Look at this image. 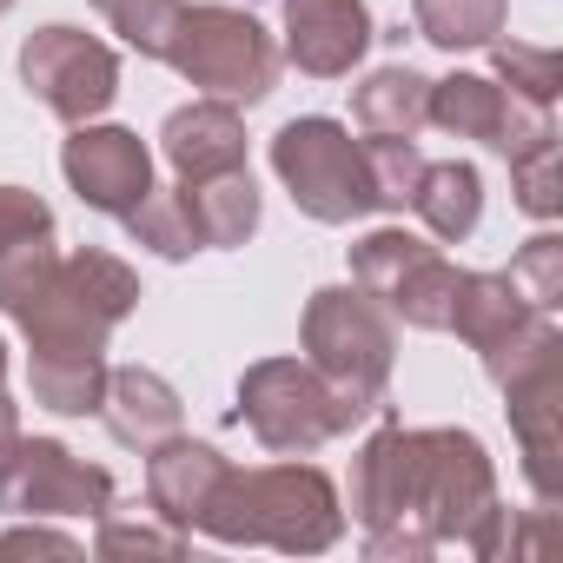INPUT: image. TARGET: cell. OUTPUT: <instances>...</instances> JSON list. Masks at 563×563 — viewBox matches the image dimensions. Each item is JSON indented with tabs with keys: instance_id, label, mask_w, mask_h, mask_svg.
<instances>
[{
	"instance_id": "cell-19",
	"label": "cell",
	"mask_w": 563,
	"mask_h": 563,
	"mask_svg": "<svg viewBox=\"0 0 563 563\" xmlns=\"http://www.w3.org/2000/svg\"><path fill=\"white\" fill-rule=\"evenodd\" d=\"M530 319H537V312L517 299V286H510L504 272H464V278H457V299H451V325H444V332H457V339L490 365V358H497L523 325H530ZM543 319H550V312H543Z\"/></svg>"
},
{
	"instance_id": "cell-28",
	"label": "cell",
	"mask_w": 563,
	"mask_h": 563,
	"mask_svg": "<svg viewBox=\"0 0 563 563\" xmlns=\"http://www.w3.org/2000/svg\"><path fill=\"white\" fill-rule=\"evenodd\" d=\"M93 8H100V21H107L133 54L159 60V54H166V41H173V21H179L186 0H93Z\"/></svg>"
},
{
	"instance_id": "cell-33",
	"label": "cell",
	"mask_w": 563,
	"mask_h": 563,
	"mask_svg": "<svg viewBox=\"0 0 563 563\" xmlns=\"http://www.w3.org/2000/svg\"><path fill=\"white\" fill-rule=\"evenodd\" d=\"M14 431H21V405L8 398V385H0V444H8Z\"/></svg>"
},
{
	"instance_id": "cell-27",
	"label": "cell",
	"mask_w": 563,
	"mask_h": 563,
	"mask_svg": "<svg viewBox=\"0 0 563 563\" xmlns=\"http://www.w3.org/2000/svg\"><path fill=\"white\" fill-rule=\"evenodd\" d=\"M365 173H372L378 212H398V206H411V186H418V173H424V153H418V140L365 133Z\"/></svg>"
},
{
	"instance_id": "cell-10",
	"label": "cell",
	"mask_w": 563,
	"mask_h": 563,
	"mask_svg": "<svg viewBox=\"0 0 563 563\" xmlns=\"http://www.w3.org/2000/svg\"><path fill=\"white\" fill-rule=\"evenodd\" d=\"M113 471L74 457L60 438H8L0 444V517H107Z\"/></svg>"
},
{
	"instance_id": "cell-1",
	"label": "cell",
	"mask_w": 563,
	"mask_h": 563,
	"mask_svg": "<svg viewBox=\"0 0 563 563\" xmlns=\"http://www.w3.org/2000/svg\"><path fill=\"white\" fill-rule=\"evenodd\" d=\"M352 523L372 563H424L444 543L497 563L517 537L484 438L457 424H378L352 457Z\"/></svg>"
},
{
	"instance_id": "cell-30",
	"label": "cell",
	"mask_w": 563,
	"mask_h": 563,
	"mask_svg": "<svg viewBox=\"0 0 563 563\" xmlns=\"http://www.w3.org/2000/svg\"><path fill=\"white\" fill-rule=\"evenodd\" d=\"M510 179H517V206H523L530 219H543V225H550V219L563 212V192H556V146L510 159Z\"/></svg>"
},
{
	"instance_id": "cell-32",
	"label": "cell",
	"mask_w": 563,
	"mask_h": 563,
	"mask_svg": "<svg viewBox=\"0 0 563 563\" xmlns=\"http://www.w3.org/2000/svg\"><path fill=\"white\" fill-rule=\"evenodd\" d=\"M0 550H60V556H74L80 543L60 537V530H41V523H34V530H0Z\"/></svg>"
},
{
	"instance_id": "cell-13",
	"label": "cell",
	"mask_w": 563,
	"mask_h": 563,
	"mask_svg": "<svg viewBox=\"0 0 563 563\" xmlns=\"http://www.w3.org/2000/svg\"><path fill=\"white\" fill-rule=\"evenodd\" d=\"M60 173L80 192V206L113 212V219L133 212L153 192V153H146V140L133 126H93V120H80L67 133V146H60Z\"/></svg>"
},
{
	"instance_id": "cell-9",
	"label": "cell",
	"mask_w": 563,
	"mask_h": 563,
	"mask_svg": "<svg viewBox=\"0 0 563 563\" xmlns=\"http://www.w3.org/2000/svg\"><path fill=\"white\" fill-rule=\"evenodd\" d=\"M457 265L444 258V245L405 232V225H378L352 245V286H365L391 319H405L411 332H444L451 325V299H457Z\"/></svg>"
},
{
	"instance_id": "cell-31",
	"label": "cell",
	"mask_w": 563,
	"mask_h": 563,
	"mask_svg": "<svg viewBox=\"0 0 563 563\" xmlns=\"http://www.w3.org/2000/svg\"><path fill=\"white\" fill-rule=\"evenodd\" d=\"M186 530H153V523H120L113 510L100 517V556H126V550H153V556H186Z\"/></svg>"
},
{
	"instance_id": "cell-15",
	"label": "cell",
	"mask_w": 563,
	"mask_h": 563,
	"mask_svg": "<svg viewBox=\"0 0 563 563\" xmlns=\"http://www.w3.org/2000/svg\"><path fill=\"white\" fill-rule=\"evenodd\" d=\"M372 47L365 0H286V60L312 80H345Z\"/></svg>"
},
{
	"instance_id": "cell-29",
	"label": "cell",
	"mask_w": 563,
	"mask_h": 563,
	"mask_svg": "<svg viewBox=\"0 0 563 563\" xmlns=\"http://www.w3.org/2000/svg\"><path fill=\"white\" fill-rule=\"evenodd\" d=\"M490 60H497V80H504L510 93L543 100V107L556 100V80H563V74H556V54H550V47H523V41H504V34H497V41H490Z\"/></svg>"
},
{
	"instance_id": "cell-8",
	"label": "cell",
	"mask_w": 563,
	"mask_h": 563,
	"mask_svg": "<svg viewBox=\"0 0 563 563\" xmlns=\"http://www.w3.org/2000/svg\"><path fill=\"white\" fill-rule=\"evenodd\" d=\"M272 173L292 192V206L319 225H352L365 212H378L372 199V173H365V140H352V126L306 113L272 133Z\"/></svg>"
},
{
	"instance_id": "cell-22",
	"label": "cell",
	"mask_w": 563,
	"mask_h": 563,
	"mask_svg": "<svg viewBox=\"0 0 563 563\" xmlns=\"http://www.w3.org/2000/svg\"><path fill=\"white\" fill-rule=\"evenodd\" d=\"M431 107V80L418 67H378L352 87V120L358 133H391V140H418Z\"/></svg>"
},
{
	"instance_id": "cell-35",
	"label": "cell",
	"mask_w": 563,
	"mask_h": 563,
	"mask_svg": "<svg viewBox=\"0 0 563 563\" xmlns=\"http://www.w3.org/2000/svg\"><path fill=\"white\" fill-rule=\"evenodd\" d=\"M0 14H14V0H0Z\"/></svg>"
},
{
	"instance_id": "cell-18",
	"label": "cell",
	"mask_w": 563,
	"mask_h": 563,
	"mask_svg": "<svg viewBox=\"0 0 563 563\" xmlns=\"http://www.w3.org/2000/svg\"><path fill=\"white\" fill-rule=\"evenodd\" d=\"M100 418H107V431H113L126 451L146 457L153 444H166V438L186 424V405H179V391H173L159 372H146V365H107Z\"/></svg>"
},
{
	"instance_id": "cell-7",
	"label": "cell",
	"mask_w": 563,
	"mask_h": 563,
	"mask_svg": "<svg viewBox=\"0 0 563 563\" xmlns=\"http://www.w3.org/2000/svg\"><path fill=\"white\" fill-rule=\"evenodd\" d=\"M239 424H252L272 457H312L319 444L365 424V411L345 405L306 358H258L239 372Z\"/></svg>"
},
{
	"instance_id": "cell-20",
	"label": "cell",
	"mask_w": 563,
	"mask_h": 563,
	"mask_svg": "<svg viewBox=\"0 0 563 563\" xmlns=\"http://www.w3.org/2000/svg\"><path fill=\"white\" fill-rule=\"evenodd\" d=\"M179 199H186V219L199 232V252H232L258 232V186H252V166H225V173H206V179H179Z\"/></svg>"
},
{
	"instance_id": "cell-16",
	"label": "cell",
	"mask_w": 563,
	"mask_h": 563,
	"mask_svg": "<svg viewBox=\"0 0 563 563\" xmlns=\"http://www.w3.org/2000/svg\"><path fill=\"white\" fill-rule=\"evenodd\" d=\"M54 258V206L27 186H0V312H14Z\"/></svg>"
},
{
	"instance_id": "cell-26",
	"label": "cell",
	"mask_w": 563,
	"mask_h": 563,
	"mask_svg": "<svg viewBox=\"0 0 563 563\" xmlns=\"http://www.w3.org/2000/svg\"><path fill=\"white\" fill-rule=\"evenodd\" d=\"M504 278L517 286V299H523L530 312H550V319H556V306H563V239H556V232L523 239Z\"/></svg>"
},
{
	"instance_id": "cell-21",
	"label": "cell",
	"mask_w": 563,
	"mask_h": 563,
	"mask_svg": "<svg viewBox=\"0 0 563 563\" xmlns=\"http://www.w3.org/2000/svg\"><path fill=\"white\" fill-rule=\"evenodd\" d=\"M411 212L424 219L431 239L464 245L477 232V219H484V179H477V166L471 159H438V166L424 159V173L411 186Z\"/></svg>"
},
{
	"instance_id": "cell-24",
	"label": "cell",
	"mask_w": 563,
	"mask_h": 563,
	"mask_svg": "<svg viewBox=\"0 0 563 563\" xmlns=\"http://www.w3.org/2000/svg\"><path fill=\"white\" fill-rule=\"evenodd\" d=\"M504 14L510 0H411V21L431 47L444 54H471V47H490L504 34Z\"/></svg>"
},
{
	"instance_id": "cell-3",
	"label": "cell",
	"mask_w": 563,
	"mask_h": 563,
	"mask_svg": "<svg viewBox=\"0 0 563 563\" xmlns=\"http://www.w3.org/2000/svg\"><path fill=\"white\" fill-rule=\"evenodd\" d=\"M140 306V272L120 252L80 245L47 265V278L8 312L27 332V352H107L113 325Z\"/></svg>"
},
{
	"instance_id": "cell-4",
	"label": "cell",
	"mask_w": 563,
	"mask_h": 563,
	"mask_svg": "<svg viewBox=\"0 0 563 563\" xmlns=\"http://www.w3.org/2000/svg\"><path fill=\"white\" fill-rule=\"evenodd\" d=\"M504 391L517 451H523V477L537 490V504L550 510L563 497V332L556 319H530L490 365H484Z\"/></svg>"
},
{
	"instance_id": "cell-11",
	"label": "cell",
	"mask_w": 563,
	"mask_h": 563,
	"mask_svg": "<svg viewBox=\"0 0 563 563\" xmlns=\"http://www.w3.org/2000/svg\"><path fill=\"white\" fill-rule=\"evenodd\" d=\"M21 80H27V93L54 120L80 126V120H100L113 107V93H120V54L107 41H93L87 27L54 21V27H34L21 41Z\"/></svg>"
},
{
	"instance_id": "cell-14",
	"label": "cell",
	"mask_w": 563,
	"mask_h": 563,
	"mask_svg": "<svg viewBox=\"0 0 563 563\" xmlns=\"http://www.w3.org/2000/svg\"><path fill=\"white\" fill-rule=\"evenodd\" d=\"M225 477H232V457H225L219 444L173 431L166 444L146 451V510H153L159 523H173V530L192 537V530L206 523V510H212V497H219Z\"/></svg>"
},
{
	"instance_id": "cell-25",
	"label": "cell",
	"mask_w": 563,
	"mask_h": 563,
	"mask_svg": "<svg viewBox=\"0 0 563 563\" xmlns=\"http://www.w3.org/2000/svg\"><path fill=\"white\" fill-rule=\"evenodd\" d=\"M120 225H126L133 245H146V252H159V258H192V252H199V232H192V219H186L179 186H153L133 212H120Z\"/></svg>"
},
{
	"instance_id": "cell-17",
	"label": "cell",
	"mask_w": 563,
	"mask_h": 563,
	"mask_svg": "<svg viewBox=\"0 0 563 563\" xmlns=\"http://www.w3.org/2000/svg\"><path fill=\"white\" fill-rule=\"evenodd\" d=\"M159 153L179 179H206V173H225V166H245V120L232 100H192V107H173L166 126H159Z\"/></svg>"
},
{
	"instance_id": "cell-12",
	"label": "cell",
	"mask_w": 563,
	"mask_h": 563,
	"mask_svg": "<svg viewBox=\"0 0 563 563\" xmlns=\"http://www.w3.org/2000/svg\"><path fill=\"white\" fill-rule=\"evenodd\" d=\"M424 126H444L451 140H484V146L504 153V159H523V153L556 146L550 107L510 93V87L490 80V74H444V80H431Z\"/></svg>"
},
{
	"instance_id": "cell-6",
	"label": "cell",
	"mask_w": 563,
	"mask_h": 563,
	"mask_svg": "<svg viewBox=\"0 0 563 563\" xmlns=\"http://www.w3.org/2000/svg\"><path fill=\"white\" fill-rule=\"evenodd\" d=\"M186 87H199L206 100H232V107H258L278 87V41L265 34L258 14L225 8V0H199L179 8L173 41L159 54Z\"/></svg>"
},
{
	"instance_id": "cell-23",
	"label": "cell",
	"mask_w": 563,
	"mask_h": 563,
	"mask_svg": "<svg viewBox=\"0 0 563 563\" xmlns=\"http://www.w3.org/2000/svg\"><path fill=\"white\" fill-rule=\"evenodd\" d=\"M27 385H34V405L60 418H87L100 411V391H107V352H27Z\"/></svg>"
},
{
	"instance_id": "cell-5",
	"label": "cell",
	"mask_w": 563,
	"mask_h": 563,
	"mask_svg": "<svg viewBox=\"0 0 563 563\" xmlns=\"http://www.w3.org/2000/svg\"><path fill=\"white\" fill-rule=\"evenodd\" d=\"M306 365L365 418L385 405L391 365H398V319L365 292V286H325L306 306Z\"/></svg>"
},
{
	"instance_id": "cell-34",
	"label": "cell",
	"mask_w": 563,
	"mask_h": 563,
	"mask_svg": "<svg viewBox=\"0 0 563 563\" xmlns=\"http://www.w3.org/2000/svg\"><path fill=\"white\" fill-rule=\"evenodd\" d=\"M0 378H8V339H0Z\"/></svg>"
},
{
	"instance_id": "cell-2",
	"label": "cell",
	"mask_w": 563,
	"mask_h": 563,
	"mask_svg": "<svg viewBox=\"0 0 563 563\" xmlns=\"http://www.w3.org/2000/svg\"><path fill=\"white\" fill-rule=\"evenodd\" d=\"M199 530L219 543H265V550H286V556H319L345 537V497L306 457L258 464V471L232 464V477L219 484Z\"/></svg>"
}]
</instances>
